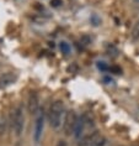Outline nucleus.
<instances>
[{
  "label": "nucleus",
  "instance_id": "nucleus-1",
  "mask_svg": "<svg viewBox=\"0 0 139 146\" xmlns=\"http://www.w3.org/2000/svg\"><path fill=\"white\" fill-rule=\"evenodd\" d=\"M65 109H64V103L60 99L54 100L50 104L49 108V113H48V119H49V124L53 129H59L63 124V119L65 115Z\"/></svg>",
  "mask_w": 139,
  "mask_h": 146
},
{
  "label": "nucleus",
  "instance_id": "nucleus-2",
  "mask_svg": "<svg viewBox=\"0 0 139 146\" xmlns=\"http://www.w3.org/2000/svg\"><path fill=\"white\" fill-rule=\"evenodd\" d=\"M10 123H11V129L16 136H20L24 133L25 127V114L21 107H16L11 111V118H10Z\"/></svg>",
  "mask_w": 139,
  "mask_h": 146
},
{
  "label": "nucleus",
  "instance_id": "nucleus-3",
  "mask_svg": "<svg viewBox=\"0 0 139 146\" xmlns=\"http://www.w3.org/2000/svg\"><path fill=\"white\" fill-rule=\"evenodd\" d=\"M92 126V120H91L87 115H83L79 116L78 120H76L75 127H74V133H73V136H74L76 140L81 139L85 134V131L87 130V127Z\"/></svg>",
  "mask_w": 139,
  "mask_h": 146
},
{
  "label": "nucleus",
  "instance_id": "nucleus-4",
  "mask_svg": "<svg viewBox=\"0 0 139 146\" xmlns=\"http://www.w3.org/2000/svg\"><path fill=\"white\" fill-rule=\"evenodd\" d=\"M76 120H78V116H76L75 111L69 110V111L65 113L62 126H63V133L67 135V136H69V135H71L73 133H74V127H75Z\"/></svg>",
  "mask_w": 139,
  "mask_h": 146
},
{
  "label": "nucleus",
  "instance_id": "nucleus-5",
  "mask_svg": "<svg viewBox=\"0 0 139 146\" xmlns=\"http://www.w3.org/2000/svg\"><path fill=\"white\" fill-rule=\"evenodd\" d=\"M43 129H45V116L43 114L38 115L35 123V131H33V140L35 142H39L43 134Z\"/></svg>",
  "mask_w": 139,
  "mask_h": 146
},
{
  "label": "nucleus",
  "instance_id": "nucleus-6",
  "mask_svg": "<svg viewBox=\"0 0 139 146\" xmlns=\"http://www.w3.org/2000/svg\"><path fill=\"white\" fill-rule=\"evenodd\" d=\"M100 136L101 135L98 134V131H96V130L92 131V133H89V134L84 135L81 139H79L78 146H91Z\"/></svg>",
  "mask_w": 139,
  "mask_h": 146
},
{
  "label": "nucleus",
  "instance_id": "nucleus-7",
  "mask_svg": "<svg viewBox=\"0 0 139 146\" xmlns=\"http://www.w3.org/2000/svg\"><path fill=\"white\" fill-rule=\"evenodd\" d=\"M27 107H28V111H30L31 114H37V111L39 109V98L37 96V93L31 92V94L28 96Z\"/></svg>",
  "mask_w": 139,
  "mask_h": 146
},
{
  "label": "nucleus",
  "instance_id": "nucleus-8",
  "mask_svg": "<svg viewBox=\"0 0 139 146\" xmlns=\"http://www.w3.org/2000/svg\"><path fill=\"white\" fill-rule=\"evenodd\" d=\"M17 81V76L12 72H6L3 76H0V88H6V87L14 84Z\"/></svg>",
  "mask_w": 139,
  "mask_h": 146
},
{
  "label": "nucleus",
  "instance_id": "nucleus-9",
  "mask_svg": "<svg viewBox=\"0 0 139 146\" xmlns=\"http://www.w3.org/2000/svg\"><path fill=\"white\" fill-rule=\"evenodd\" d=\"M130 38L133 41H138L139 40V20L133 25V29H132L130 32Z\"/></svg>",
  "mask_w": 139,
  "mask_h": 146
},
{
  "label": "nucleus",
  "instance_id": "nucleus-10",
  "mask_svg": "<svg viewBox=\"0 0 139 146\" xmlns=\"http://www.w3.org/2000/svg\"><path fill=\"white\" fill-rule=\"evenodd\" d=\"M59 48H60V51H62V53H64V54H69V53L71 52L70 45H69L68 42H65V41H62V42H60Z\"/></svg>",
  "mask_w": 139,
  "mask_h": 146
},
{
  "label": "nucleus",
  "instance_id": "nucleus-11",
  "mask_svg": "<svg viewBox=\"0 0 139 146\" xmlns=\"http://www.w3.org/2000/svg\"><path fill=\"white\" fill-rule=\"evenodd\" d=\"M107 145H108V140H107V139L104 137V136H100L91 146H107Z\"/></svg>",
  "mask_w": 139,
  "mask_h": 146
},
{
  "label": "nucleus",
  "instance_id": "nucleus-12",
  "mask_svg": "<svg viewBox=\"0 0 139 146\" xmlns=\"http://www.w3.org/2000/svg\"><path fill=\"white\" fill-rule=\"evenodd\" d=\"M6 125H8L6 119L4 118V116H0V136L6 133Z\"/></svg>",
  "mask_w": 139,
  "mask_h": 146
},
{
  "label": "nucleus",
  "instance_id": "nucleus-13",
  "mask_svg": "<svg viewBox=\"0 0 139 146\" xmlns=\"http://www.w3.org/2000/svg\"><path fill=\"white\" fill-rule=\"evenodd\" d=\"M97 68L100 69V71H102V72L108 71V69H109V67L106 64V62H97Z\"/></svg>",
  "mask_w": 139,
  "mask_h": 146
},
{
  "label": "nucleus",
  "instance_id": "nucleus-14",
  "mask_svg": "<svg viewBox=\"0 0 139 146\" xmlns=\"http://www.w3.org/2000/svg\"><path fill=\"white\" fill-rule=\"evenodd\" d=\"M50 4H52L53 8H58V6L62 5V0H50Z\"/></svg>",
  "mask_w": 139,
  "mask_h": 146
},
{
  "label": "nucleus",
  "instance_id": "nucleus-15",
  "mask_svg": "<svg viewBox=\"0 0 139 146\" xmlns=\"http://www.w3.org/2000/svg\"><path fill=\"white\" fill-rule=\"evenodd\" d=\"M109 71L111 72H113V73H116V74H121V68H118V67H109Z\"/></svg>",
  "mask_w": 139,
  "mask_h": 146
},
{
  "label": "nucleus",
  "instance_id": "nucleus-16",
  "mask_svg": "<svg viewBox=\"0 0 139 146\" xmlns=\"http://www.w3.org/2000/svg\"><path fill=\"white\" fill-rule=\"evenodd\" d=\"M57 146H67V142H65L64 140H60V141H58Z\"/></svg>",
  "mask_w": 139,
  "mask_h": 146
},
{
  "label": "nucleus",
  "instance_id": "nucleus-17",
  "mask_svg": "<svg viewBox=\"0 0 139 146\" xmlns=\"http://www.w3.org/2000/svg\"><path fill=\"white\" fill-rule=\"evenodd\" d=\"M104 81H105L106 83H107V84H108V83H112V82H113V81H112V79L109 78V77H106V78L104 79Z\"/></svg>",
  "mask_w": 139,
  "mask_h": 146
},
{
  "label": "nucleus",
  "instance_id": "nucleus-18",
  "mask_svg": "<svg viewBox=\"0 0 139 146\" xmlns=\"http://www.w3.org/2000/svg\"><path fill=\"white\" fill-rule=\"evenodd\" d=\"M133 1L135 3V4H138V5H139V0H133Z\"/></svg>",
  "mask_w": 139,
  "mask_h": 146
}]
</instances>
